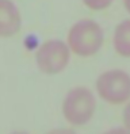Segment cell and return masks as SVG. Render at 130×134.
<instances>
[{"instance_id": "6da1fadb", "label": "cell", "mask_w": 130, "mask_h": 134, "mask_svg": "<svg viewBox=\"0 0 130 134\" xmlns=\"http://www.w3.org/2000/svg\"><path fill=\"white\" fill-rule=\"evenodd\" d=\"M103 42V31L96 22L84 19L71 29L69 43L77 54L89 56L99 50Z\"/></svg>"}, {"instance_id": "7a4b0ae2", "label": "cell", "mask_w": 130, "mask_h": 134, "mask_svg": "<svg viewBox=\"0 0 130 134\" xmlns=\"http://www.w3.org/2000/svg\"><path fill=\"white\" fill-rule=\"evenodd\" d=\"M100 96L111 103H121L130 96V76L123 70H110L98 80Z\"/></svg>"}, {"instance_id": "3957f363", "label": "cell", "mask_w": 130, "mask_h": 134, "mask_svg": "<svg viewBox=\"0 0 130 134\" xmlns=\"http://www.w3.org/2000/svg\"><path fill=\"white\" fill-rule=\"evenodd\" d=\"M68 62V49L58 41L45 43L38 53V64L45 72H58Z\"/></svg>"}, {"instance_id": "277c9868", "label": "cell", "mask_w": 130, "mask_h": 134, "mask_svg": "<svg viewBox=\"0 0 130 134\" xmlns=\"http://www.w3.org/2000/svg\"><path fill=\"white\" fill-rule=\"evenodd\" d=\"M94 108V98L89 91L79 88L69 93L67 99V110L73 116L84 118Z\"/></svg>"}, {"instance_id": "5b68a950", "label": "cell", "mask_w": 130, "mask_h": 134, "mask_svg": "<svg viewBox=\"0 0 130 134\" xmlns=\"http://www.w3.org/2000/svg\"><path fill=\"white\" fill-rule=\"evenodd\" d=\"M20 26V14L11 0H0V35H11Z\"/></svg>"}, {"instance_id": "8992f818", "label": "cell", "mask_w": 130, "mask_h": 134, "mask_svg": "<svg viewBox=\"0 0 130 134\" xmlns=\"http://www.w3.org/2000/svg\"><path fill=\"white\" fill-rule=\"evenodd\" d=\"M115 50L125 57H130V19L123 20L117 26L114 34Z\"/></svg>"}, {"instance_id": "52a82bcc", "label": "cell", "mask_w": 130, "mask_h": 134, "mask_svg": "<svg viewBox=\"0 0 130 134\" xmlns=\"http://www.w3.org/2000/svg\"><path fill=\"white\" fill-rule=\"evenodd\" d=\"M112 2L114 0H83L85 7H88L89 10H94V11L106 10L107 7H110L112 4Z\"/></svg>"}, {"instance_id": "ba28073f", "label": "cell", "mask_w": 130, "mask_h": 134, "mask_svg": "<svg viewBox=\"0 0 130 134\" xmlns=\"http://www.w3.org/2000/svg\"><path fill=\"white\" fill-rule=\"evenodd\" d=\"M123 5H125L126 11L130 14V0H123Z\"/></svg>"}, {"instance_id": "9c48e42d", "label": "cell", "mask_w": 130, "mask_h": 134, "mask_svg": "<svg viewBox=\"0 0 130 134\" xmlns=\"http://www.w3.org/2000/svg\"><path fill=\"white\" fill-rule=\"evenodd\" d=\"M126 118H127V121L130 122V106H129L127 110H126Z\"/></svg>"}]
</instances>
